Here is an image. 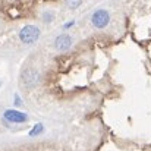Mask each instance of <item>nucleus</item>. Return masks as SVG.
I'll use <instances>...</instances> for the list:
<instances>
[{"instance_id": "nucleus-4", "label": "nucleus", "mask_w": 151, "mask_h": 151, "mask_svg": "<svg viewBox=\"0 0 151 151\" xmlns=\"http://www.w3.org/2000/svg\"><path fill=\"white\" fill-rule=\"evenodd\" d=\"M72 46V38L68 35V34H62L56 38L54 41V47L57 50H68L69 47Z\"/></svg>"}, {"instance_id": "nucleus-5", "label": "nucleus", "mask_w": 151, "mask_h": 151, "mask_svg": "<svg viewBox=\"0 0 151 151\" xmlns=\"http://www.w3.org/2000/svg\"><path fill=\"white\" fill-rule=\"evenodd\" d=\"M43 132H44V126H43V123H37V125L31 129L29 137H37V135H40V134H43Z\"/></svg>"}, {"instance_id": "nucleus-9", "label": "nucleus", "mask_w": 151, "mask_h": 151, "mask_svg": "<svg viewBox=\"0 0 151 151\" xmlns=\"http://www.w3.org/2000/svg\"><path fill=\"white\" fill-rule=\"evenodd\" d=\"M21 104H22V100H21L19 96L16 94V96H15V106H21Z\"/></svg>"}, {"instance_id": "nucleus-8", "label": "nucleus", "mask_w": 151, "mask_h": 151, "mask_svg": "<svg viewBox=\"0 0 151 151\" xmlns=\"http://www.w3.org/2000/svg\"><path fill=\"white\" fill-rule=\"evenodd\" d=\"M73 25H75V21H69V22H66V24L63 25V28L68 29V28H70V27H73Z\"/></svg>"}, {"instance_id": "nucleus-7", "label": "nucleus", "mask_w": 151, "mask_h": 151, "mask_svg": "<svg viewBox=\"0 0 151 151\" xmlns=\"http://www.w3.org/2000/svg\"><path fill=\"white\" fill-rule=\"evenodd\" d=\"M43 19H44V22H50L51 19H53V15L51 13H44V18Z\"/></svg>"}, {"instance_id": "nucleus-1", "label": "nucleus", "mask_w": 151, "mask_h": 151, "mask_svg": "<svg viewBox=\"0 0 151 151\" xmlns=\"http://www.w3.org/2000/svg\"><path fill=\"white\" fill-rule=\"evenodd\" d=\"M19 38L25 44H32L40 38V28L35 25H27L19 31Z\"/></svg>"}, {"instance_id": "nucleus-10", "label": "nucleus", "mask_w": 151, "mask_h": 151, "mask_svg": "<svg viewBox=\"0 0 151 151\" xmlns=\"http://www.w3.org/2000/svg\"><path fill=\"white\" fill-rule=\"evenodd\" d=\"M0 88H1V81H0Z\"/></svg>"}, {"instance_id": "nucleus-3", "label": "nucleus", "mask_w": 151, "mask_h": 151, "mask_svg": "<svg viewBox=\"0 0 151 151\" xmlns=\"http://www.w3.org/2000/svg\"><path fill=\"white\" fill-rule=\"evenodd\" d=\"M3 119H4V122H10V123H25L28 120V114H25L19 110L9 109L3 113Z\"/></svg>"}, {"instance_id": "nucleus-6", "label": "nucleus", "mask_w": 151, "mask_h": 151, "mask_svg": "<svg viewBox=\"0 0 151 151\" xmlns=\"http://www.w3.org/2000/svg\"><path fill=\"white\" fill-rule=\"evenodd\" d=\"M65 1H66V4H68L70 9H76V7H79L81 3H82V0H65Z\"/></svg>"}, {"instance_id": "nucleus-2", "label": "nucleus", "mask_w": 151, "mask_h": 151, "mask_svg": "<svg viewBox=\"0 0 151 151\" xmlns=\"http://www.w3.org/2000/svg\"><path fill=\"white\" fill-rule=\"evenodd\" d=\"M109 22H110V15H109V12L104 10V9L96 10V12L93 13V16H91V24H93L96 28H99V29L107 27Z\"/></svg>"}]
</instances>
